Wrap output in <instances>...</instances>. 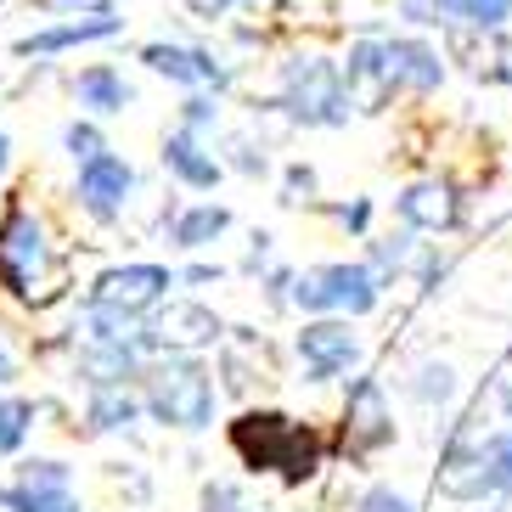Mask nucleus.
<instances>
[{"mask_svg":"<svg viewBox=\"0 0 512 512\" xmlns=\"http://www.w3.org/2000/svg\"><path fill=\"white\" fill-rule=\"evenodd\" d=\"M6 158H12V147H6V130H0V175H6Z\"/></svg>","mask_w":512,"mask_h":512,"instance_id":"obj_33","label":"nucleus"},{"mask_svg":"<svg viewBox=\"0 0 512 512\" xmlns=\"http://www.w3.org/2000/svg\"><path fill=\"white\" fill-rule=\"evenodd\" d=\"M0 507L6 512H85L74 496L68 462H51V456H34V462L17 467V479L0 484Z\"/></svg>","mask_w":512,"mask_h":512,"instance_id":"obj_8","label":"nucleus"},{"mask_svg":"<svg viewBox=\"0 0 512 512\" xmlns=\"http://www.w3.org/2000/svg\"><path fill=\"white\" fill-rule=\"evenodd\" d=\"M6 377H12V361H6V355H0V383H6Z\"/></svg>","mask_w":512,"mask_h":512,"instance_id":"obj_34","label":"nucleus"},{"mask_svg":"<svg viewBox=\"0 0 512 512\" xmlns=\"http://www.w3.org/2000/svg\"><path fill=\"white\" fill-rule=\"evenodd\" d=\"M29 428H34V406H29V400H0V456L23 451Z\"/></svg>","mask_w":512,"mask_h":512,"instance_id":"obj_24","label":"nucleus"},{"mask_svg":"<svg viewBox=\"0 0 512 512\" xmlns=\"http://www.w3.org/2000/svg\"><path fill=\"white\" fill-rule=\"evenodd\" d=\"M79 377L91 389H130L136 377H147V344H130V338H85Z\"/></svg>","mask_w":512,"mask_h":512,"instance_id":"obj_11","label":"nucleus"},{"mask_svg":"<svg viewBox=\"0 0 512 512\" xmlns=\"http://www.w3.org/2000/svg\"><path fill=\"white\" fill-rule=\"evenodd\" d=\"M62 147H68V158H74V164H91V158H102L107 152V141H102V130H96V124H68V130H62Z\"/></svg>","mask_w":512,"mask_h":512,"instance_id":"obj_27","label":"nucleus"},{"mask_svg":"<svg viewBox=\"0 0 512 512\" xmlns=\"http://www.w3.org/2000/svg\"><path fill=\"white\" fill-rule=\"evenodd\" d=\"M406 394L417 400L422 411H439V406H451L456 400V366L445 361H417L406 377Z\"/></svg>","mask_w":512,"mask_h":512,"instance_id":"obj_22","label":"nucleus"},{"mask_svg":"<svg viewBox=\"0 0 512 512\" xmlns=\"http://www.w3.org/2000/svg\"><path fill=\"white\" fill-rule=\"evenodd\" d=\"M383 46H389L394 91H434L445 79V62H439L434 46H422V40H383Z\"/></svg>","mask_w":512,"mask_h":512,"instance_id":"obj_17","label":"nucleus"},{"mask_svg":"<svg viewBox=\"0 0 512 512\" xmlns=\"http://www.w3.org/2000/svg\"><path fill=\"white\" fill-rule=\"evenodd\" d=\"M411 259H417V237L411 231H400V237H383V242H372V265L383 276L389 271H406Z\"/></svg>","mask_w":512,"mask_h":512,"instance_id":"obj_25","label":"nucleus"},{"mask_svg":"<svg viewBox=\"0 0 512 512\" xmlns=\"http://www.w3.org/2000/svg\"><path fill=\"white\" fill-rule=\"evenodd\" d=\"M226 226H231V209H220V203H192V209H181L169 220V237L181 242L186 254H197L214 237H226Z\"/></svg>","mask_w":512,"mask_h":512,"instance_id":"obj_19","label":"nucleus"},{"mask_svg":"<svg viewBox=\"0 0 512 512\" xmlns=\"http://www.w3.org/2000/svg\"><path fill=\"white\" fill-rule=\"evenodd\" d=\"M507 361H512V349H507Z\"/></svg>","mask_w":512,"mask_h":512,"instance_id":"obj_35","label":"nucleus"},{"mask_svg":"<svg viewBox=\"0 0 512 512\" xmlns=\"http://www.w3.org/2000/svg\"><path fill=\"white\" fill-rule=\"evenodd\" d=\"M119 34V17L107 12V17H79V23H62V29H40V34H29V40H17V51H62V46H85V40H113Z\"/></svg>","mask_w":512,"mask_h":512,"instance_id":"obj_18","label":"nucleus"},{"mask_svg":"<svg viewBox=\"0 0 512 512\" xmlns=\"http://www.w3.org/2000/svg\"><path fill=\"white\" fill-rule=\"evenodd\" d=\"M40 6H46V12H85V17H107L113 12V0H40Z\"/></svg>","mask_w":512,"mask_h":512,"instance_id":"obj_29","label":"nucleus"},{"mask_svg":"<svg viewBox=\"0 0 512 512\" xmlns=\"http://www.w3.org/2000/svg\"><path fill=\"white\" fill-rule=\"evenodd\" d=\"M130 192H136V169L124 164L119 152H102V158H91V164H79V209L91 214V220H119L124 203H130Z\"/></svg>","mask_w":512,"mask_h":512,"instance_id":"obj_9","label":"nucleus"},{"mask_svg":"<svg viewBox=\"0 0 512 512\" xmlns=\"http://www.w3.org/2000/svg\"><path fill=\"white\" fill-rule=\"evenodd\" d=\"M310 192H316V175L310 169H287V203H304Z\"/></svg>","mask_w":512,"mask_h":512,"instance_id":"obj_32","label":"nucleus"},{"mask_svg":"<svg viewBox=\"0 0 512 512\" xmlns=\"http://www.w3.org/2000/svg\"><path fill=\"white\" fill-rule=\"evenodd\" d=\"M220 316L203 310V304H169L164 316L152 321V344L169 349V355H197V349L220 344Z\"/></svg>","mask_w":512,"mask_h":512,"instance_id":"obj_12","label":"nucleus"},{"mask_svg":"<svg viewBox=\"0 0 512 512\" xmlns=\"http://www.w3.org/2000/svg\"><path fill=\"white\" fill-rule=\"evenodd\" d=\"M141 62H147L152 74L175 79V85H226V68L209 51H192V46H147Z\"/></svg>","mask_w":512,"mask_h":512,"instance_id":"obj_15","label":"nucleus"},{"mask_svg":"<svg viewBox=\"0 0 512 512\" xmlns=\"http://www.w3.org/2000/svg\"><path fill=\"white\" fill-rule=\"evenodd\" d=\"M394 445V411L377 377H355L344 400V456L349 462H372L377 451Z\"/></svg>","mask_w":512,"mask_h":512,"instance_id":"obj_6","label":"nucleus"},{"mask_svg":"<svg viewBox=\"0 0 512 512\" xmlns=\"http://www.w3.org/2000/svg\"><path fill=\"white\" fill-rule=\"evenodd\" d=\"M434 23H462V29H507L512 0H434Z\"/></svg>","mask_w":512,"mask_h":512,"instance_id":"obj_21","label":"nucleus"},{"mask_svg":"<svg viewBox=\"0 0 512 512\" xmlns=\"http://www.w3.org/2000/svg\"><path fill=\"white\" fill-rule=\"evenodd\" d=\"M169 287H175V271H164V265H113V271H102L91 282V299L130 310V316H147Z\"/></svg>","mask_w":512,"mask_h":512,"instance_id":"obj_10","label":"nucleus"},{"mask_svg":"<svg viewBox=\"0 0 512 512\" xmlns=\"http://www.w3.org/2000/svg\"><path fill=\"white\" fill-rule=\"evenodd\" d=\"M282 107H287V119L316 124V130H338V124H349V113H355L344 68L327 62V57H293L287 62L282 68Z\"/></svg>","mask_w":512,"mask_h":512,"instance_id":"obj_4","label":"nucleus"},{"mask_svg":"<svg viewBox=\"0 0 512 512\" xmlns=\"http://www.w3.org/2000/svg\"><path fill=\"white\" fill-rule=\"evenodd\" d=\"M74 96L79 107H91V113H124V102H130V85H124L113 68H85V74L74 79Z\"/></svg>","mask_w":512,"mask_h":512,"instance_id":"obj_23","label":"nucleus"},{"mask_svg":"<svg viewBox=\"0 0 512 512\" xmlns=\"http://www.w3.org/2000/svg\"><path fill=\"white\" fill-rule=\"evenodd\" d=\"M383 299V271L372 259H338V265H316V271L293 276V304L304 316H344L361 321Z\"/></svg>","mask_w":512,"mask_h":512,"instance_id":"obj_3","label":"nucleus"},{"mask_svg":"<svg viewBox=\"0 0 512 512\" xmlns=\"http://www.w3.org/2000/svg\"><path fill=\"white\" fill-rule=\"evenodd\" d=\"M203 512H254V501L242 496L237 484H209V490H203Z\"/></svg>","mask_w":512,"mask_h":512,"instance_id":"obj_28","label":"nucleus"},{"mask_svg":"<svg viewBox=\"0 0 512 512\" xmlns=\"http://www.w3.org/2000/svg\"><path fill=\"white\" fill-rule=\"evenodd\" d=\"M46 271H51L46 226H40L29 209H12L6 220H0V282L29 299V293H40Z\"/></svg>","mask_w":512,"mask_h":512,"instance_id":"obj_5","label":"nucleus"},{"mask_svg":"<svg viewBox=\"0 0 512 512\" xmlns=\"http://www.w3.org/2000/svg\"><path fill=\"white\" fill-rule=\"evenodd\" d=\"M394 209L411 231H451L462 220V197H456L451 181H417L394 197Z\"/></svg>","mask_w":512,"mask_h":512,"instance_id":"obj_14","label":"nucleus"},{"mask_svg":"<svg viewBox=\"0 0 512 512\" xmlns=\"http://www.w3.org/2000/svg\"><path fill=\"white\" fill-rule=\"evenodd\" d=\"M141 406H147V400H136L130 389H91L85 428H91V434H119V428H130V422L141 417Z\"/></svg>","mask_w":512,"mask_h":512,"instance_id":"obj_20","label":"nucleus"},{"mask_svg":"<svg viewBox=\"0 0 512 512\" xmlns=\"http://www.w3.org/2000/svg\"><path fill=\"white\" fill-rule=\"evenodd\" d=\"M147 411L164 428H181V434H203L214 428V406H220V389H214V372L197 355H164L158 366H147Z\"/></svg>","mask_w":512,"mask_h":512,"instance_id":"obj_2","label":"nucleus"},{"mask_svg":"<svg viewBox=\"0 0 512 512\" xmlns=\"http://www.w3.org/2000/svg\"><path fill=\"white\" fill-rule=\"evenodd\" d=\"M214 119H220V107L203 102V96H192V102H186V113H181V130H192V136H197V130H203V124H214Z\"/></svg>","mask_w":512,"mask_h":512,"instance_id":"obj_30","label":"nucleus"},{"mask_svg":"<svg viewBox=\"0 0 512 512\" xmlns=\"http://www.w3.org/2000/svg\"><path fill=\"white\" fill-rule=\"evenodd\" d=\"M349 512H417V501L406 490H394V484H366Z\"/></svg>","mask_w":512,"mask_h":512,"instance_id":"obj_26","label":"nucleus"},{"mask_svg":"<svg viewBox=\"0 0 512 512\" xmlns=\"http://www.w3.org/2000/svg\"><path fill=\"white\" fill-rule=\"evenodd\" d=\"M344 85H349V102L377 113V107L394 96V79H389V46L383 40H355L344 62Z\"/></svg>","mask_w":512,"mask_h":512,"instance_id":"obj_13","label":"nucleus"},{"mask_svg":"<svg viewBox=\"0 0 512 512\" xmlns=\"http://www.w3.org/2000/svg\"><path fill=\"white\" fill-rule=\"evenodd\" d=\"M293 349H299L304 377H310V383H332V377H344V372L361 366V338H355V327H349L344 316L304 321L299 338H293Z\"/></svg>","mask_w":512,"mask_h":512,"instance_id":"obj_7","label":"nucleus"},{"mask_svg":"<svg viewBox=\"0 0 512 512\" xmlns=\"http://www.w3.org/2000/svg\"><path fill=\"white\" fill-rule=\"evenodd\" d=\"M231 445H237V456L254 473H282L287 484L316 479L321 456H327L316 428H304V422L282 417V411H242L231 422Z\"/></svg>","mask_w":512,"mask_h":512,"instance_id":"obj_1","label":"nucleus"},{"mask_svg":"<svg viewBox=\"0 0 512 512\" xmlns=\"http://www.w3.org/2000/svg\"><path fill=\"white\" fill-rule=\"evenodd\" d=\"M164 169L181 186H192V192H209V186L226 175V164H220L214 152H203V141H197L192 130H175V136L164 141Z\"/></svg>","mask_w":512,"mask_h":512,"instance_id":"obj_16","label":"nucleus"},{"mask_svg":"<svg viewBox=\"0 0 512 512\" xmlns=\"http://www.w3.org/2000/svg\"><path fill=\"white\" fill-rule=\"evenodd\" d=\"M338 220H344V231H355V237H361V231L372 226V203H366V197H355V203H344V209H338Z\"/></svg>","mask_w":512,"mask_h":512,"instance_id":"obj_31","label":"nucleus"}]
</instances>
